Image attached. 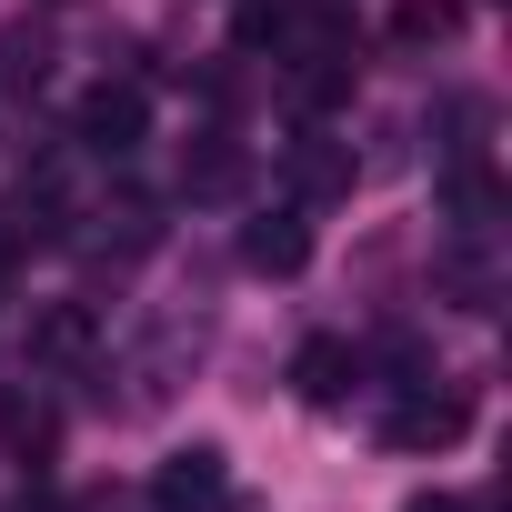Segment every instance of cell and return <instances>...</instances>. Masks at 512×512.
I'll return each instance as SVG.
<instances>
[{"label": "cell", "instance_id": "6da1fadb", "mask_svg": "<svg viewBox=\"0 0 512 512\" xmlns=\"http://www.w3.org/2000/svg\"><path fill=\"white\" fill-rule=\"evenodd\" d=\"M141 131H151V101H141L131 81H101V91H81V121H71V141H81L91 161H131V151H141Z\"/></svg>", "mask_w": 512, "mask_h": 512}, {"label": "cell", "instance_id": "7a4b0ae2", "mask_svg": "<svg viewBox=\"0 0 512 512\" xmlns=\"http://www.w3.org/2000/svg\"><path fill=\"white\" fill-rule=\"evenodd\" d=\"M462 432H472V402H462V392H432V382H412V402L382 412V442H392V452H442V442H462Z\"/></svg>", "mask_w": 512, "mask_h": 512}, {"label": "cell", "instance_id": "3957f363", "mask_svg": "<svg viewBox=\"0 0 512 512\" xmlns=\"http://www.w3.org/2000/svg\"><path fill=\"white\" fill-rule=\"evenodd\" d=\"M221 492H231L221 442H181V452H161V472H151V512H211Z\"/></svg>", "mask_w": 512, "mask_h": 512}, {"label": "cell", "instance_id": "277c9868", "mask_svg": "<svg viewBox=\"0 0 512 512\" xmlns=\"http://www.w3.org/2000/svg\"><path fill=\"white\" fill-rule=\"evenodd\" d=\"M302 262H312V221H302V211H262V221H241V272L292 282Z\"/></svg>", "mask_w": 512, "mask_h": 512}, {"label": "cell", "instance_id": "5b68a950", "mask_svg": "<svg viewBox=\"0 0 512 512\" xmlns=\"http://www.w3.org/2000/svg\"><path fill=\"white\" fill-rule=\"evenodd\" d=\"M282 181H292V201H342V191H352V141L302 131V141L282 151Z\"/></svg>", "mask_w": 512, "mask_h": 512}, {"label": "cell", "instance_id": "8992f818", "mask_svg": "<svg viewBox=\"0 0 512 512\" xmlns=\"http://www.w3.org/2000/svg\"><path fill=\"white\" fill-rule=\"evenodd\" d=\"M352 382H362V352H352V342H332V332H312V342L292 352V392H302L312 412H332V402H352Z\"/></svg>", "mask_w": 512, "mask_h": 512}, {"label": "cell", "instance_id": "52a82bcc", "mask_svg": "<svg viewBox=\"0 0 512 512\" xmlns=\"http://www.w3.org/2000/svg\"><path fill=\"white\" fill-rule=\"evenodd\" d=\"M241 181H251L241 141H231V131H191V151H181V191H191V201H231Z\"/></svg>", "mask_w": 512, "mask_h": 512}, {"label": "cell", "instance_id": "ba28073f", "mask_svg": "<svg viewBox=\"0 0 512 512\" xmlns=\"http://www.w3.org/2000/svg\"><path fill=\"white\" fill-rule=\"evenodd\" d=\"M91 342H101V312L91 302H41L31 312V352L41 362H91Z\"/></svg>", "mask_w": 512, "mask_h": 512}, {"label": "cell", "instance_id": "9c48e42d", "mask_svg": "<svg viewBox=\"0 0 512 512\" xmlns=\"http://www.w3.org/2000/svg\"><path fill=\"white\" fill-rule=\"evenodd\" d=\"M392 51H442V41H462V0H392Z\"/></svg>", "mask_w": 512, "mask_h": 512}, {"label": "cell", "instance_id": "30bf717a", "mask_svg": "<svg viewBox=\"0 0 512 512\" xmlns=\"http://www.w3.org/2000/svg\"><path fill=\"white\" fill-rule=\"evenodd\" d=\"M51 81V41L41 31H0V101H21Z\"/></svg>", "mask_w": 512, "mask_h": 512}, {"label": "cell", "instance_id": "8fae6325", "mask_svg": "<svg viewBox=\"0 0 512 512\" xmlns=\"http://www.w3.org/2000/svg\"><path fill=\"white\" fill-rule=\"evenodd\" d=\"M0 432H11V452H21L31 472L51 462V412H41V402H11V412H0Z\"/></svg>", "mask_w": 512, "mask_h": 512}, {"label": "cell", "instance_id": "7c38bea8", "mask_svg": "<svg viewBox=\"0 0 512 512\" xmlns=\"http://www.w3.org/2000/svg\"><path fill=\"white\" fill-rule=\"evenodd\" d=\"M402 512H472V502H462V492H412Z\"/></svg>", "mask_w": 512, "mask_h": 512}, {"label": "cell", "instance_id": "4fadbf2b", "mask_svg": "<svg viewBox=\"0 0 512 512\" xmlns=\"http://www.w3.org/2000/svg\"><path fill=\"white\" fill-rule=\"evenodd\" d=\"M11 272H21V241L0 231V302H11Z\"/></svg>", "mask_w": 512, "mask_h": 512}, {"label": "cell", "instance_id": "5bb4252c", "mask_svg": "<svg viewBox=\"0 0 512 512\" xmlns=\"http://www.w3.org/2000/svg\"><path fill=\"white\" fill-rule=\"evenodd\" d=\"M31 512H51V502H31Z\"/></svg>", "mask_w": 512, "mask_h": 512}]
</instances>
